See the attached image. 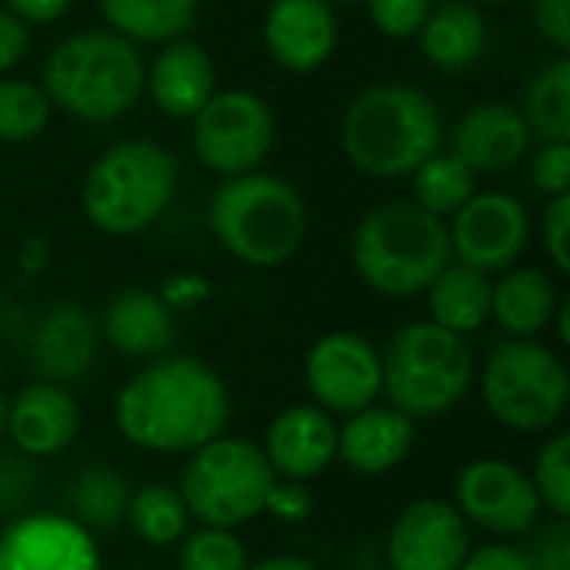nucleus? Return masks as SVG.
Segmentation results:
<instances>
[{
    "label": "nucleus",
    "instance_id": "obj_1",
    "mask_svg": "<svg viewBox=\"0 0 570 570\" xmlns=\"http://www.w3.org/2000/svg\"><path fill=\"white\" fill-rule=\"evenodd\" d=\"M230 397L220 374L200 357L164 354L144 364L114 404L127 444L154 454H194L224 434Z\"/></svg>",
    "mask_w": 570,
    "mask_h": 570
},
{
    "label": "nucleus",
    "instance_id": "obj_2",
    "mask_svg": "<svg viewBox=\"0 0 570 570\" xmlns=\"http://www.w3.org/2000/svg\"><path fill=\"white\" fill-rule=\"evenodd\" d=\"M441 147V110L411 83H374L361 90L341 120V150L367 177H411Z\"/></svg>",
    "mask_w": 570,
    "mask_h": 570
},
{
    "label": "nucleus",
    "instance_id": "obj_3",
    "mask_svg": "<svg viewBox=\"0 0 570 570\" xmlns=\"http://www.w3.org/2000/svg\"><path fill=\"white\" fill-rule=\"evenodd\" d=\"M144 57L114 30H77L43 60L40 87L50 107L83 124H107L144 97Z\"/></svg>",
    "mask_w": 570,
    "mask_h": 570
},
{
    "label": "nucleus",
    "instance_id": "obj_4",
    "mask_svg": "<svg viewBox=\"0 0 570 570\" xmlns=\"http://www.w3.org/2000/svg\"><path fill=\"white\" fill-rule=\"evenodd\" d=\"M207 224L217 244L247 267L287 264L307 237V204L284 177L250 170L224 177L210 194Z\"/></svg>",
    "mask_w": 570,
    "mask_h": 570
},
{
    "label": "nucleus",
    "instance_id": "obj_5",
    "mask_svg": "<svg viewBox=\"0 0 570 570\" xmlns=\"http://www.w3.org/2000/svg\"><path fill=\"white\" fill-rule=\"evenodd\" d=\"M357 277L384 297H414L454 261L448 220L414 200H391L361 217L351 237Z\"/></svg>",
    "mask_w": 570,
    "mask_h": 570
},
{
    "label": "nucleus",
    "instance_id": "obj_6",
    "mask_svg": "<svg viewBox=\"0 0 570 570\" xmlns=\"http://www.w3.org/2000/svg\"><path fill=\"white\" fill-rule=\"evenodd\" d=\"M177 184L180 160L164 144L127 137L87 167L80 207L100 234L134 237L170 207Z\"/></svg>",
    "mask_w": 570,
    "mask_h": 570
},
{
    "label": "nucleus",
    "instance_id": "obj_7",
    "mask_svg": "<svg viewBox=\"0 0 570 570\" xmlns=\"http://www.w3.org/2000/svg\"><path fill=\"white\" fill-rule=\"evenodd\" d=\"M381 394L411 421L454 411L474 381V354L464 337L417 321L401 327L381 354Z\"/></svg>",
    "mask_w": 570,
    "mask_h": 570
},
{
    "label": "nucleus",
    "instance_id": "obj_8",
    "mask_svg": "<svg viewBox=\"0 0 570 570\" xmlns=\"http://www.w3.org/2000/svg\"><path fill=\"white\" fill-rule=\"evenodd\" d=\"M481 397L491 417L511 431L538 434L554 428L570 397V377L561 354L534 341H501L481 374Z\"/></svg>",
    "mask_w": 570,
    "mask_h": 570
},
{
    "label": "nucleus",
    "instance_id": "obj_9",
    "mask_svg": "<svg viewBox=\"0 0 570 570\" xmlns=\"http://www.w3.org/2000/svg\"><path fill=\"white\" fill-rule=\"evenodd\" d=\"M274 484L277 474L257 444L220 434L190 454L177 491L200 528L234 531L264 514Z\"/></svg>",
    "mask_w": 570,
    "mask_h": 570
},
{
    "label": "nucleus",
    "instance_id": "obj_10",
    "mask_svg": "<svg viewBox=\"0 0 570 570\" xmlns=\"http://www.w3.org/2000/svg\"><path fill=\"white\" fill-rule=\"evenodd\" d=\"M277 137L274 110L254 90H217L190 117V147L197 160L224 177L261 170Z\"/></svg>",
    "mask_w": 570,
    "mask_h": 570
},
{
    "label": "nucleus",
    "instance_id": "obj_11",
    "mask_svg": "<svg viewBox=\"0 0 570 570\" xmlns=\"http://www.w3.org/2000/svg\"><path fill=\"white\" fill-rule=\"evenodd\" d=\"M451 257L484 274H501L518 264L531 244L528 207L504 190L474 194L448 224Z\"/></svg>",
    "mask_w": 570,
    "mask_h": 570
},
{
    "label": "nucleus",
    "instance_id": "obj_12",
    "mask_svg": "<svg viewBox=\"0 0 570 570\" xmlns=\"http://www.w3.org/2000/svg\"><path fill=\"white\" fill-rule=\"evenodd\" d=\"M304 381L321 411L351 417L381 397V351L361 334L331 331L311 347Z\"/></svg>",
    "mask_w": 570,
    "mask_h": 570
},
{
    "label": "nucleus",
    "instance_id": "obj_13",
    "mask_svg": "<svg viewBox=\"0 0 570 570\" xmlns=\"http://www.w3.org/2000/svg\"><path fill=\"white\" fill-rule=\"evenodd\" d=\"M454 508L468 524L498 538L528 534L541 518V498L531 478L498 458H481L461 468L454 481Z\"/></svg>",
    "mask_w": 570,
    "mask_h": 570
},
{
    "label": "nucleus",
    "instance_id": "obj_14",
    "mask_svg": "<svg viewBox=\"0 0 570 570\" xmlns=\"http://www.w3.org/2000/svg\"><path fill=\"white\" fill-rule=\"evenodd\" d=\"M471 551V531L461 511L448 501L407 504L387 534L391 570H461Z\"/></svg>",
    "mask_w": 570,
    "mask_h": 570
},
{
    "label": "nucleus",
    "instance_id": "obj_15",
    "mask_svg": "<svg viewBox=\"0 0 570 570\" xmlns=\"http://www.w3.org/2000/svg\"><path fill=\"white\" fill-rule=\"evenodd\" d=\"M100 331L90 311L77 301H53L27 334V361L37 381L73 384L97 361Z\"/></svg>",
    "mask_w": 570,
    "mask_h": 570
},
{
    "label": "nucleus",
    "instance_id": "obj_16",
    "mask_svg": "<svg viewBox=\"0 0 570 570\" xmlns=\"http://www.w3.org/2000/svg\"><path fill=\"white\" fill-rule=\"evenodd\" d=\"M0 570H100V554L77 521L23 514L0 534Z\"/></svg>",
    "mask_w": 570,
    "mask_h": 570
},
{
    "label": "nucleus",
    "instance_id": "obj_17",
    "mask_svg": "<svg viewBox=\"0 0 570 570\" xmlns=\"http://www.w3.org/2000/svg\"><path fill=\"white\" fill-rule=\"evenodd\" d=\"M264 50L287 73H311L334 57L337 10L324 0H271L264 13Z\"/></svg>",
    "mask_w": 570,
    "mask_h": 570
},
{
    "label": "nucleus",
    "instance_id": "obj_18",
    "mask_svg": "<svg viewBox=\"0 0 570 570\" xmlns=\"http://www.w3.org/2000/svg\"><path fill=\"white\" fill-rule=\"evenodd\" d=\"M261 451L277 478L304 484L337 458V424L317 404H294L271 421Z\"/></svg>",
    "mask_w": 570,
    "mask_h": 570
},
{
    "label": "nucleus",
    "instance_id": "obj_19",
    "mask_svg": "<svg viewBox=\"0 0 570 570\" xmlns=\"http://www.w3.org/2000/svg\"><path fill=\"white\" fill-rule=\"evenodd\" d=\"M531 130L514 104L484 100L471 107L451 130V154L474 174H504L531 150Z\"/></svg>",
    "mask_w": 570,
    "mask_h": 570
},
{
    "label": "nucleus",
    "instance_id": "obj_20",
    "mask_svg": "<svg viewBox=\"0 0 570 570\" xmlns=\"http://www.w3.org/2000/svg\"><path fill=\"white\" fill-rule=\"evenodd\" d=\"M7 431L20 454L40 461L73 444L80 431V407L63 384L33 381L7 404Z\"/></svg>",
    "mask_w": 570,
    "mask_h": 570
},
{
    "label": "nucleus",
    "instance_id": "obj_21",
    "mask_svg": "<svg viewBox=\"0 0 570 570\" xmlns=\"http://www.w3.org/2000/svg\"><path fill=\"white\" fill-rule=\"evenodd\" d=\"M144 94L164 117L190 120L217 94V70L210 53L187 37L160 43L157 57L147 67Z\"/></svg>",
    "mask_w": 570,
    "mask_h": 570
},
{
    "label": "nucleus",
    "instance_id": "obj_22",
    "mask_svg": "<svg viewBox=\"0 0 570 570\" xmlns=\"http://www.w3.org/2000/svg\"><path fill=\"white\" fill-rule=\"evenodd\" d=\"M100 337L127 357H164L177 341L174 307L144 287H127L114 294L97 324Z\"/></svg>",
    "mask_w": 570,
    "mask_h": 570
},
{
    "label": "nucleus",
    "instance_id": "obj_23",
    "mask_svg": "<svg viewBox=\"0 0 570 570\" xmlns=\"http://www.w3.org/2000/svg\"><path fill=\"white\" fill-rule=\"evenodd\" d=\"M414 448V421L391 404H371L337 431V458L364 478L394 471Z\"/></svg>",
    "mask_w": 570,
    "mask_h": 570
},
{
    "label": "nucleus",
    "instance_id": "obj_24",
    "mask_svg": "<svg viewBox=\"0 0 570 570\" xmlns=\"http://www.w3.org/2000/svg\"><path fill=\"white\" fill-rule=\"evenodd\" d=\"M561 294L538 267H508L491 284V317L514 341H534L554 324Z\"/></svg>",
    "mask_w": 570,
    "mask_h": 570
},
{
    "label": "nucleus",
    "instance_id": "obj_25",
    "mask_svg": "<svg viewBox=\"0 0 570 570\" xmlns=\"http://www.w3.org/2000/svg\"><path fill=\"white\" fill-rule=\"evenodd\" d=\"M421 53L431 67L444 73H461L474 67L488 47V20L471 0H448L431 10L417 33Z\"/></svg>",
    "mask_w": 570,
    "mask_h": 570
},
{
    "label": "nucleus",
    "instance_id": "obj_26",
    "mask_svg": "<svg viewBox=\"0 0 570 570\" xmlns=\"http://www.w3.org/2000/svg\"><path fill=\"white\" fill-rule=\"evenodd\" d=\"M491 274L451 261L424 291L431 321L458 337L481 331L491 321Z\"/></svg>",
    "mask_w": 570,
    "mask_h": 570
},
{
    "label": "nucleus",
    "instance_id": "obj_27",
    "mask_svg": "<svg viewBox=\"0 0 570 570\" xmlns=\"http://www.w3.org/2000/svg\"><path fill=\"white\" fill-rule=\"evenodd\" d=\"M107 20V30L120 33L130 43H170L184 37L194 20L200 0H97Z\"/></svg>",
    "mask_w": 570,
    "mask_h": 570
},
{
    "label": "nucleus",
    "instance_id": "obj_28",
    "mask_svg": "<svg viewBox=\"0 0 570 570\" xmlns=\"http://www.w3.org/2000/svg\"><path fill=\"white\" fill-rule=\"evenodd\" d=\"M134 488L124 474L110 468H83L67 481L63 501L70 511V521H77L83 531H117L127 524Z\"/></svg>",
    "mask_w": 570,
    "mask_h": 570
},
{
    "label": "nucleus",
    "instance_id": "obj_29",
    "mask_svg": "<svg viewBox=\"0 0 570 570\" xmlns=\"http://www.w3.org/2000/svg\"><path fill=\"white\" fill-rule=\"evenodd\" d=\"M518 110L531 130V140L570 144V60L564 53L531 77Z\"/></svg>",
    "mask_w": 570,
    "mask_h": 570
},
{
    "label": "nucleus",
    "instance_id": "obj_30",
    "mask_svg": "<svg viewBox=\"0 0 570 570\" xmlns=\"http://www.w3.org/2000/svg\"><path fill=\"white\" fill-rule=\"evenodd\" d=\"M414 204L441 220H451L474 194H478V174L454 157L451 150H438L411 174Z\"/></svg>",
    "mask_w": 570,
    "mask_h": 570
},
{
    "label": "nucleus",
    "instance_id": "obj_31",
    "mask_svg": "<svg viewBox=\"0 0 570 570\" xmlns=\"http://www.w3.org/2000/svg\"><path fill=\"white\" fill-rule=\"evenodd\" d=\"M187 521H190V511L177 488H170V484L134 488L130 508H127V524L150 548L177 544L187 534Z\"/></svg>",
    "mask_w": 570,
    "mask_h": 570
},
{
    "label": "nucleus",
    "instance_id": "obj_32",
    "mask_svg": "<svg viewBox=\"0 0 570 570\" xmlns=\"http://www.w3.org/2000/svg\"><path fill=\"white\" fill-rule=\"evenodd\" d=\"M50 100L40 83L23 77H0V140H37L50 124Z\"/></svg>",
    "mask_w": 570,
    "mask_h": 570
},
{
    "label": "nucleus",
    "instance_id": "obj_33",
    "mask_svg": "<svg viewBox=\"0 0 570 570\" xmlns=\"http://www.w3.org/2000/svg\"><path fill=\"white\" fill-rule=\"evenodd\" d=\"M180 570H247V548L227 528H200L180 538Z\"/></svg>",
    "mask_w": 570,
    "mask_h": 570
},
{
    "label": "nucleus",
    "instance_id": "obj_34",
    "mask_svg": "<svg viewBox=\"0 0 570 570\" xmlns=\"http://www.w3.org/2000/svg\"><path fill=\"white\" fill-rule=\"evenodd\" d=\"M541 508H548L554 518H570V434H554L534 461V474H528Z\"/></svg>",
    "mask_w": 570,
    "mask_h": 570
},
{
    "label": "nucleus",
    "instance_id": "obj_35",
    "mask_svg": "<svg viewBox=\"0 0 570 570\" xmlns=\"http://www.w3.org/2000/svg\"><path fill=\"white\" fill-rule=\"evenodd\" d=\"M40 491L37 461L13 451H0V518H23Z\"/></svg>",
    "mask_w": 570,
    "mask_h": 570
},
{
    "label": "nucleus",
    "instance_id": "obj_36",
    "mask_svg": "<svg viewBox=\"0 0 570 570\" xmlns=\"http://www.w3.org/2000/svg\"><path fill=\"white\" fill-rule=\"evenodd\" d=\"M371 23L391 37V40H407L417 37L424 20L434 10V0H364Z\"/></svg>",
    "mask_w": 570,
    "mask_h": 570
},
{
    "label": "nucleus",
    "instance_id": "obj_37",
    "mask_svg": "<svg viewBox=\"0 0 570 570\" xmlns=\"http://www.w3.org/2000/svg\"><path fill=\"white\" fill-rule=\"evenodd\" d=\"M528 174L548 200L570 194V144H538L528 150Z\"/></svg>",
    "mask_w": 570,
    "mask_h": 570
},
{
    "label": "nucleus",
    "instance_id": "obj_38",
    "mask_svg": "<svg viewBox=\"0 0 570 570\" xmlns=\"http://www.w3.org/2000/svg\"><path fill=\"white\" fill-rule=\"evenodd\" d=\"M528 554V568L531 570H570V528L568 521L554 518L551 524H544L531 544L524 548Z\"/></svg>",
    "mask_w": 570,
    "mask_h": 570
},
{
    "label": "nucleus",
    "instance_id": "obj_39",
    "mask_svg": "<svg viewBox=\"0 0 570 570\" xmlns=\"http://www.w3.org/2000/svg\"><path fill=\"white\" fill-rule=\"evenodd\" d=\"M544 250L551 264L568 274L570 271V194L551 197L544 210Z\"/></svg>",
    "mask_w": 570,
    "mask_h": 570
},
{
    "label": "nucleus",
    "instance_id": "obj_40",
    "mask_svg": "<svg viewBox=\"0 0 570 570\" xmlns=\"http://www.w3.org/2000/svg\"><path fill=\"white\" fill-rule=\"evenodd\" d=\"M531 23L558 53L570 50V0H531Z\"/></svg>",
    "mask_w": 570,
    "mask_h": 570
},
{
    "label": "nucleus",
    "instance_id": "obj_41",
    "mask_svg": "<svg viewBox=\"0 0 570 570\" xmlns=\"http://www.w3.org/2000/svg\"><path fill=\"white\" fill-rule=\"evenodd\" d=\"M311 511H314V501L301 481H277L264 504V514H271L281 524H301L311 518Z\"/></svg>",
    "mask_w": 570,
    "mask_h": 570
},
{
    "label": "nucleus",
    "instance_id": "obj_42",
    "mask_svg": "<svg viewBox=\"0 0 570 570\" xmlns=\"http://www.w3.org/2000/svg\"><path fill=\"white\" fill-rule=\"evenodd\" d=\"M461 570H531L528 554L518 544H481L471 548Z\"/></svg>",
    "mask_w": 570,
    "mask_h": 570
},
{
    "label": "nucleus",
    "instance_id": "obj_43",
    "mask_svg": "<svg viewBox=\"0 0 570 570\" xmlns=\"http://www.w3.org/2000/svg\"><path fill=\"white\" fill-rule=\"evenodd\" d=\"M30 50V27L0 7V73L13 70Z\"/></svg>",
    "mask_w": 570,
    "mask_h": 570
},
{
    "label": "nucleus",
    "instance_id": "obj_44",
    "mask_svg": "<svg viewBox=\"0 0 570 570\" xmlns=\"http://www.w3.org/2000/svg\"><path fill=\"white\" fill-rule=\"evenodd\" d=\"M70 7V0H3V10H10L13 17H20L27 27L33 23H53L57 17H63Z\"/></svg>",
    "mask_w": 570,
    "mask_h": 570
},
{
    "label": "nucleus",
    "instance_id": "obj_45",
    "mask_svg": "<svg viewBox=\"0 0 570 570\" xmlns=\"http://www.w3.org/2000/svg\"><path fill=\"white\" fill-rule=\"evenodd\" d=\"M247 570H321L317 564H311V561H304V558H291V554H281V558H267V561H261V564H254V568Z\"/></svg>",
    "mask_w": 570,
    "mask_h": 570
},
{
    "label": "nucleus",
    "instance_id": "obj_46",
    "mask_svg": "<svg viewBox=\"0 0 570 570\" xmlns=\"http://www.w3.org/2000/svg\"><path fill=\"white\" fill-rule=\"evenodd\" d=\"M554 324H558V337H561V344H570V301L568 297H561V304H558V314H554Z\"/></svg>",
    "mask_w": 570,
    "mask_h": 570
},
{
    "label": "nucleus",
    "instance_id": "obj_47",
    "mask_svg": "<svg viewBox=\"0 0 570 570\" xmlns=\"http://www.w3.org/2000/svg\"><path fill=\"white\" fill-rule=\"evenodd\" d=\"M7 431V397H3V391H0V434Z\"/></svg>",
    "mask_w": 570,
    "mask_h": 570
},
{
    "label": "nucleus",
    "instance_id": "obj_48",
    "mask_svg": "<svg viewBox=\"0 0 570 570\" xmlns=\"http://www.w3.org/2000/svg\"><path fill=\"white\" fill-rule=\"evenodd\" d=\"M324 3H331L337 10V7H354V3H364V0H324Z\"/></svg>",
    "mask_w": 570,
    "mask_h": 570
},
{
    "label": "nucleus",
    "instance_id": "obj_49",
    "mask_svg": "<svg viewBox=\"0 0 570 570\" xmlns=\"http://www.w3.org/2000/svg\"><path fill=\"white\" fill-rule=\"evenodd\" d=\"M471 3H491V7H501V3H508V0H471Z\"/></svg>",
    "mask_w": 570,
    "mask_h": 570
}]
</instances>
